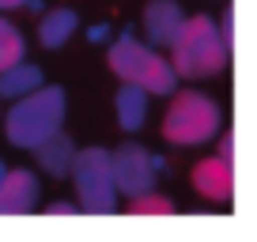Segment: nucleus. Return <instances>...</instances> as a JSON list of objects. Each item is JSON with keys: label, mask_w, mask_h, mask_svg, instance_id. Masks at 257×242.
I'll return each mask as SVG.
<instances>
[{"label": "nucleus", "mask_w": 257, "mask_h": 242, "mask_svg": "<svg viewBox=\"0 0 257 242\" xmlns=\"http://www.w3.org/2000/svg\"><path fill=\"white\" fill-rule=\"evenodd\" d=\"M223 110L204 91H174L163 113V140L174 148H204L219 137Z\"/></svg>", "instance_id": "obj_4"}, {"label": "nucleus", "mask_w": 257, "mask_h": 242, "mask_svg": "<svg viewBox=\"0 0 257 242\" xmlns=\"http://www.w3.org/2000/svg\"><path fill=\"white\" fill-rule=\"evenodd\" d=\"M128 212H137V216H170V212H174V201L152 189V193L133 197V201H128Z\"/></svg>", "instance_id": "obj_15"}, {"label": "nucleus", "mask_w": 257, "mask_h": 242, "mask_svg": "<svg viewBox=\"0 0 257 242\" xmlns=\"http://www.w3.org/2000/svg\"><path fill=\"white\" fill-rule=\"evenodd\" d=\"M23 8L42 12V0H0V12H23Z\"/></svg>", "instance_id": "obj_16"}, {"label": "nucleus", "mask_w": 257, "mask_h": 242, "mask_svg": "<svg viewBox=\"0 0 257 242\" xmlns=\"http://www.w3.org/2000/svg\"><path fill=\"white\" fill-rule=\"evenodd\" d=\"M148 91L137 83H121L117 95H113V117L125 133H140L148 125Z\"/></svg>", "instance_id": "obj_11"}, {"label": "nucleus", "mask_w": 257, "mask_h": 242, "mask_svg": "<svg viewBox=\"0 0 257 242\" xmlns=\"http://www.w3.org/2000/svg\"><path fill=\"white\" fill-rule=\"evenodd\" d=\"M38 87H46V80H42V68L34 65V61H19V65L0 72V98H4V102H16V98L31 95V91H38Z\"/></svg>", "instance_id": "obj_13"}, {"label": "nucleus", "mask_w": 257, "mask_h": 242, "mask_svg": "<svg viewBox=\"0 0 257 242\" xmlns=\"http://www.w3.org/2000/svg\"><path fill=\"white\" fill-rule=\"evenodd\" d=\"M113 178H117V189L125 201H133V197L140 193H152L155 189V178L167 170V163H163V155L148 152L144 144H121L113 148Z\"/></svg>", "instance_id": "obj_6"}, {"label": "nucleus", "mask_w": 257, "mask_h": 242, "mask_svg": "<svg viewBox=\"0 0 257 242\" xmlns=\"http://www.w3.org/2000/svg\"><path fill=\"white\" fill-rule=\"evenodd\" d=\"M106 61H110V72L121 83H137L148 95H174L178 91V68L170 57H163L152 42H140L133 34H117L106 49Z\"/></svg>", "instance_id": "obj_1"}, {"label": "nucleus", "mask_w": 257, "mask_h": 242, "mask_svg": "<svg viewBox=\"0 0 257 242\" xmlns=\"http://www.w3.org/2000/svg\"><path fill=\"white\" fill-rule=\"evenodd\" d=\"M227 57H231V46L212 16H189L170 46V61L182 80H212L227 68Z\"/></svg>", "instance_id": "obj_3"}, {"label": "nucleus", "mask_w": 257, "mask_h": 242, "mask_svg": "<svg viewBox=\"0 0 257 242\" xmlns=\"http://www.w3.org/2000/svg\"><path fill=\"white\" fill-rule=\"evenodd\" d=\"M193 189L212 204H231L234 197V159L227 155H208L193 167Z\"/></svg>", "instance_id": "obj_7"}, {"label": "nucleus", "mask_w": 257, "mask_h": 242, "mask_svg": "<svg viewBox=\"0 0 257 242\" xmlns=\"http://www.w3.org/2000/svg\"><path fill=\"white\" fill-rule=\"evenodd\" d=\"M46 212L49 216H72V212H83V208L72 201H53V204H46Z\"/></svg>", "instance_id": "obj_17"}, {"label": "nucleus", "mask_w": 257, "mask_h": 242, "mask_svg": "<svg viewBox=\"0 0 257 242\" xmlns=\"http://www.w3.org/2000/svg\"><path fill=\"white\" fill-rule=\"evenodd\" d=\"M185 12L178 0H148L144 16H140V27H144V38L152 42L155 49H170L174 46V38L182 34L185 27Z\"/></svg>", "instance_id": "obj_8"}, {"label": "nucleus", "mask_w": 257, "mask_h": 242, "mask_svg": "<svg viewBox=\"0 0 257 242\" xmlns=\"http://www.w3.org/2000/svg\"><path fill=\"white\" fill-rule=\"evenodd\" d=\"M80 31V16L72 8H49L38 23V46L42 49H64Z\"/></svg>", "instance_id": "obj_12"}, {"label": "nucleus", "mask_w": 257, "mask_h": 242, "mask_svg": "<svg viewBox=\"0 0 257 242\" xmlns=\"http://www.w3.org/2000/svg\"><path fill=\"white\" fill-rule=\"evenodd\" d=\"M19 61H27V38H23V31L0 12V72L19 65Z\"/></svg>", "instance_id": "obj_14"}, {"label": "nucleus", "mask_w": 257, "mask_h": 242, "mask_svg": "<svg viewBox=\"0 0 257 242\" xmlns=\"http://www.w3.org/2000/svg\"><path fill=\"white\" fill-rule=\"evenodd\" d=\"M38 197H42V182L34 170L27 167L8 170L0 182V216H31L38 208Z\"/></svg>", "instance_id": "obj_9"}, {"label": "nucleus", "mask_w": 257, "mask_h": 242, "mask_svg": "<svg viewBox=\"0 0 257 242\" xmlns=\"http://www.w3.org/2000/svg\"><path fill=\"white\" fill-rule=\"evenodd\" d=\"M106 34H110V27H91V34H87V38H91V42H102Z\"/></svg>", "instance_id": "obj_19"}, {"label": "nucleus", "mask_w": 257, "mask_h": 242, "mask_svg": "<svg viewBox=\"0 0 257 242\" xmlns=\"http://www.w3.org/2000/svg\"><path fill=\"white\" fill-rule=\"evenodd\" d=\"M64 110H68L64 87L46 83V87H38V91H31V95L12 102L8 117H4V137L16 148H23V152H34L53 133L64 129Z\"/></svg>", "instance_id": "obj_2"}, {"label": "nucleus", "mask_w": 257, "mask_h": 242, "mask_svg": "<svg viewBox=\"0 0 257 242\" xmlns=\"http://www.w3.org/2000/svg\"><path fill=\"white\" fill-rule=\"evenodd\" d=\"M76 155H80V148L72 144V137L68 133H53V137L46 140V144L34 148V159H38V167L46 170L49 178H68L76 167Z\"/></svg>", "instance_id": "obj_10"}, {"label": "nucleus", "mask_w": 257, "mask_h": 242, "mask_svg": "<svg viewBox=\"0 0 257 242\" xmlns=\"http://www.w3.org/2000/svg\"><path fill=\"white\" fill-rule=\"evenodd\" d=\"M4 174H8V167H4V163H0V182H4Z\"/></svg>", "instance_id": "obj_20"}, {"label": "nucleus", "mask_w": 257, "mask_h": 242, "mask_svg": "<svg viewBox=\"0 0 257 242\" xmlns=\"http://www.w3.org/2000/svg\"><path fill=\"white\" fill-rule=\"evenodd\" d=\"M72 182H76V204L87 216H110L117 212L121 189L113 178V155L106 148H80L72 167Z\"/></svg>", "instance_id": "obj_5"}, {"label": "nucleus", "mask_w": 257, "mask_h": 242, "mask_svg": "<svg viewBox=\"0 0 257 242\" xmlns=\"http://www.w3.org/2000/svg\"><path fill=\"white\" fill-rule=\"evenodd\" d=\"M219 31H223L227 46H234V16H231V12H227V16H223V23H219Z\"/></svg>", "instance_id": "obj_18"}]
</instances>
